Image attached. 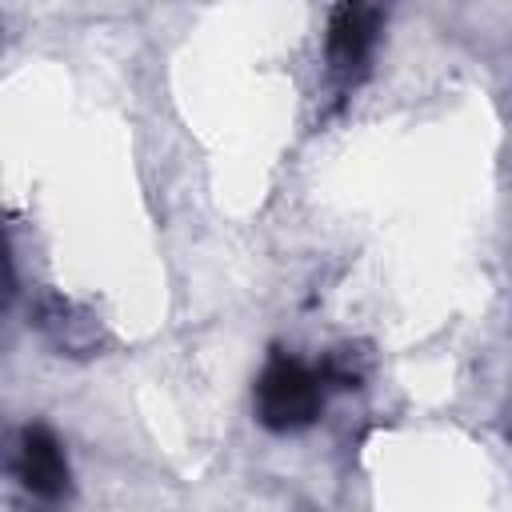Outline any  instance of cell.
<instances>
[{
  "label": "cell",
  "instance_id": "2",
  "mask_svg": "<svg viewBox=\"0 0 512 512\" xmlns=\"http://www.w3.org/2000/svg\"><path fill=\"white\" fill-rule=\"evenodd\" d=\"M16 476L20 484L40 496V500H56L68 492V460L60 452V440L44 428V424H28L20 432V448H16Z\"/></svg>",
  "mask_w": 512,
  "mask_h": 512
},
{
  "label": "cell",
  "instance_id": "1",
  "mask_svg": "<svg viewBox=\"0 0 512 512\" xmlns=\"http://www.w3.org/2000/svg\"><path fill=\"white\" fill-rule=\"evenodd\" d=\"M324 408L320 376L308 372L300 360L272 356L268 368L256 380V416L272 432H296L308 428Z\"/></svg>",
  "mask_w": 512,
  "mask_h": 512
},
{
  "label": "cell",
  "instance_id": "3",
  "mask_svg": "<svg viewBox=\"0 0 512 512\" xmlns=\"http://www.w3.org/2000/svg\"><path fill=\"white\" fill-rule=\"evenodd\" d=\"M380 28V12L368 4H340L332 8L328 20V60L336 72H352L356 64L368 60L372 40Z\"/></svg>",
  "mask_w": 512,
  "mask_h": 512
}]
</instances>
